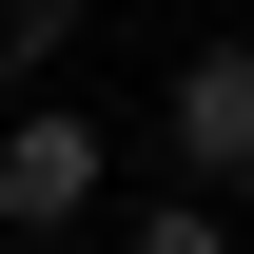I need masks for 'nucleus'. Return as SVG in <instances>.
I'll list each match as a JSON object with an SVG mask.
<instances>
[{
    "label": "nucleus",
    "instance_id": "7ed1b4c3",
    "mask_svg": "<svg viewBox=\"0 0 254 254\" xmlns=\"http://www.w3.org/2000/svg\"><path fill=\"white\" fill-rule=\"evenodd\" d=\"M59 20H78V0H0V78H39V59H59Z\"/></svg>",
    "mask_w": 254,
    "mask_h": 254
},
{
    "label": "nucleus",
    "instance_id": "20e7f679",
    "mask_svg": "<svg viewBox=\"0 0 254 254\" xmlns=\"http://www.w3.org/2000/svg\"><path fill=\"white\" fill-rule=\"evenodd\" d=\"M118 254H235V235H215V215H195V195H157V215H137Z\"/></svg>",
    "mask_w": 254,
    "mask_h": 254
},
{
    "label": "nucleus",
    "instance_id": "f03ea898",
    "mask_svg": "<svg viewBox=\"0 0 254 254\" xmlns=\"http://www.w3.org/2000/svg\"><path fill=\"white\" fill-rule=\"evenodd\" d=\"M176 157L195 176H254V39H215V59L176 78Z\"/></svg>",
    "mask_w": 254,
    "mask_h": 254
},
{
    "label": "nucleus",
    "instance_id": "f257e3e1",
    "mask_svg": "<svg viewBox=\"0 0 254 254\" xmlns=\"http://www.w3.org/2000/svg\"><path fill=\"white\" fill-rule=\"evenodd\" d=\"M0 215H20V235H78L98 215V118H20V137H0Z\"/></svg>",
    "mask_w": 254,
    "mask_h": 254
}]
</instances>
